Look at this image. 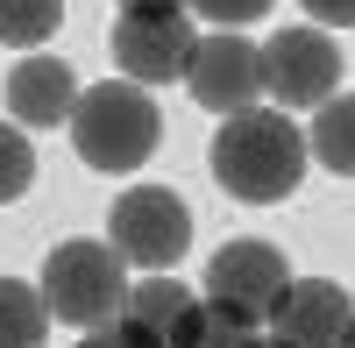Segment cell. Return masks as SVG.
Instances as JSON below:
<instances>
[{"label": "cell", "mask_w": 355, "mask_h": 348, "mask_svg": "<svg viewBox=\"0 0 355 348\" xmlns=\"http://www.w3.org/2000/svg\"><path fill=\"white\" fill-rule=\"evenodd\" d=\"M206 164H214L220 192H234L242 207H270V199H291L306 178V128L291 121V114L277 107H249V114H227V121L214 128V150H206Z\"/></svg>", "instance_id": "6da1fadb"}, {"label": "cell", "mask_w": 355, "mask_h": 348, "mask_svg": "<svg viewBox=\"0 0 355 348\" xmlns=\"http://www.w3.org/2000/svg\"><path fill=\"white\" fill-rule=\"evenodd\" d=\"M71 142H78V157L93 164V171H142L157 157V142H164V114L150 100V85H135V78H100V85H85L78 107H71Z\"/></svg>", "instance_id": "7a4b0ae2"}, {"label": "cell", "mask_w": 355, "mask_h": 348, "mask_svg": "<svg viewBox=\"0 0 355 348\" xmlns=\"http://www.w3.org/2000/svg\"><path fill=\"white\" fill-rule=\"evenodd\" d=\"M36 292H43V306H50V320L93 334V327H107L114 313H121V299H128V263L114 256V242H57Z\"/></svg>", "instance_id": "3957f363"}, {"label": "cell", "mask_w": 355, "mask_h": 348, "mask_svg": "<svg viewBox=\"0 0 355 348\" xmlns=\"http://www.w3.org/2000/svg\"><path fill=\"white\" fill-rule=\"evenodd\" d=\"M107 242H114V256H121V263L171 270L178 256L192 249V207H185L171 185H128L121 199H114Z\"/></svg>", "instance_id": "277c9868"}, {"label": "cell", "mask_w": 355, "mask_h": 348, "mask_svg": "<svg viewBox=\"0 0 355 348\" xmlns=\"http://www.w3.org/2000/svg\"><path fill=\"white\" fill-rule=\"evenodd\" d=\"M263 93L277 100V114H299V107H327L341 93V50L327 28L313 21H291L263 43Z\"/></svg>", "instance_id": "5b68a950"}, {"label": "cell", "mask_w": 355, "mask_h": 348, "mask_svg": "<svg viewBox=\"0 0 355 348\" xmlns=\"http://www.w3.org/2000/svg\"><path fill=\"white\" fill-rule=\"evenodd\" d=\"M185 85L206 114H249L263 100V50L242 36V28H214V36H199L192 64H185Z\"/></svg>", "instance_id": "8992f818"}, {"label": "cell", "mask_w": 355, "mask_h": 348, "mask_svg": "<svg viewBox=\"0 0 355 348\" xmlns=\"http://www.w3.org/2000/svg\"><path fill=\"white\" fill-rule=\"evenodd\" d=\"M192 15L185 8H164V15H121L114 21V64H121L135 85H171V78H185L192 64Z\"/></svg>", "instance_id": "52a82bcc"}, {"label": "cell", "mask_w": 355, "mask_h": 348, "mask_svg": "<svg viewBox=\"0 0 355 348\" xmlns=\"http://www.w3.org/2000/svg\"><path fill=\"white\" fill-rule=\"evenodd\" d=\"M192 327H199V292H185L171 270H150L142 284H128L121 313H114L121 348H185Z\"/></svg>", "instance_id": "ba28073f"}, {"label": "cell", "mask_w": 355, "mask_h": 348, "mask_svg": "<svg viewBox=\"0 0 355 348\" xmlns=\"http://www.w3.org/2000/svg\"><path fill=\"white\" fill-rule=\"evenodd\" d=\"M284 284H291V270H284V256L270 249V242H227L214 263H206V299L214 306H227V313H242V320H270V306L284 299Z\"/></svg>", "instance_id": "9c48e42d"}, {"label": "cell", "mask_w": 355, "mask_h": 348, "mask_svg": "<svg viewBox=\"0 0 355 348\" xmlns=\"http://www.w3.org/2000/svg\"><path fill=\"white\" fill-rule=\"evenodd\" d=\"M270 327H277V348H348L355 299L334 277H291L284 299L270 306Z\"/></svg>", "instance_id": "30bf717a"}, {"label": "cell", "mask_w": 355, "mask_h": 348, "mask_svg": "<svg viewBox=\"0 0 355 348\" xmlns=\"http://www.w3.org/2000/svg\"><path fill=\"white\" fill-rule=\"evenodd\" d=\"M71 107H78V78L64 57H21L8 71V114L21 128H57L71 121Z\"/></svg>", "instance_id": "8fae6325"}, {"label": "cell", "mask_w": 355, "mask_h": 348, "mask_svg": "<svg viewBox=\"0 0 355 348\" xmlns=\"http://www.w3.org/2000/svg\"><path fill=\"white\" fill-rule=\"evenodd\" d=\"M306 157H320L334 178H355V93H334L327 107H313Z\"/></svg>", "instance_id": "7c38bea8"}, {"label": "cell", "mask_w": 355, "mask_h": 348, "mask_svg": "<svg viewBox=\"0 0 355 348\" xmlns=\"http://www.w3.org/2000/svg\"><path fill=\"white\" fill-rule=\"evenodd\" d=\"M43 327H50L43 292L21 277H0V348H43Z\"/></svg>", "instance_id": "4fadbf2b"}, {"label": "cell", "mask_w": 355, "mask_h": 348, "mask_svg": "<svg viewBox=\"0 0 355 348\" xmlns=\"http://www.w3.org/2000/svg\"><path fill=\"white\" fill-rule=\"evenodd\" d=\"M57 21H64V0H0V43L8 50H36Z\"/></svg>", "instance_id": "5bb4252c"}, {"label": "cell", "mask_w": 355, "mask_h": 348, "mask_svg": "<svg viewBox=\"0 0 355 348\" xmlns=\"http://www.w3.org/2000/svg\"><path fill=\"white\" fill-rule=\"evenodd\" d=\"M185 348H263V327L227 313V306H214V299H199V327H192Z\"/></svg>", "instance_id": "9a60e30c"}, {"label": "cell", "mask_w": 355, "mask_h": 348, "mask_svg": "<svg viewBox=\"0 0 355 348\" xmlns=\"http://www.w3.org/2000/svg\"><path fill=\"white\" fill-rule=\"evenodd\" d=\"M28 178H36V150H28V135L21 128H0V207L21 199Z\"/></svg>", "instance_id": "2e32d148"}, {"label": "cell", "mask_w": 355, "mask_h": 348, "mask_svg": "<svg viewBox=\"0 0 355 348\" xmlns=\"http://www.w3.org/2000/svg\"><path fill=\"white\" fill-rule=\"evenodd\" d=\"M185 15H206L214 28H249L256 15H270V0H185Z\"/></svg>", "instance_id": "e0dca14e"}, {"label": "cell", "mask_w": 355, "mask_h": 348, "mask_svg": "<svg viewBox=\"0 0 355 348\" xmlns=\"http://www.w3.org/2000/svg\"><path fill=\"white\" fill-rule=\"evenodd\" d=\"M299 8H306L320 28H348V21H355V0H299Z\"/></svg>", "instance_id": "ac0fdd59"}, {"label": "cell", "mask_w": 355, "mask_h": 348, "mask_svg": "<svg viewBox=\"0 0 355 348\" xmlns=\"http://www.w3.org/2000/svg\"><path fill=\"white\" fill-rule=\"evenodd\" d=\"M164 8H185V0H121V15H164Z\"/></svg>", "instance_id": "d6986e66"}, {"label": "cell", "mask_w": 355, "mask_h": 348, "mask_svg": "<svg viewBox=\"0 0 355 348\" xmlns=\"http://www.w3.org/2000/svg\"><path fill=\"white\" fill-rule=\"evenodd\" d=\"M78 348H121V334H114V327H93V334H85Z\"/></svg>", "instance_id": "ffe728a7"}, {"label": "cell", "mask_w": 355, "mask_h": 348, "mask_svg": "<svg viewBox=\"0 0 355 348\" xmlns=\"http://www.w3.org/2000/svg\"><path fill=\"white\" fill-rule=\"evenodd\" d=\"M348 348H355V327H348Z\"/></svg>", "instance_id": "44dd1931"}, {"label": "cell", "mask_w": 355, "mask_h": 348, "mask_svg": "<svg viewBox=\"0 0 355 348\" xmlns=\"http://www.w3.org/2000/svg\"><path fill=\"white\" fill-rule=\"evenodd\" d=\"M263 348H277V341H263Z\"/></svg>", "instance_id": "7402d4cb"}]
</instances>
